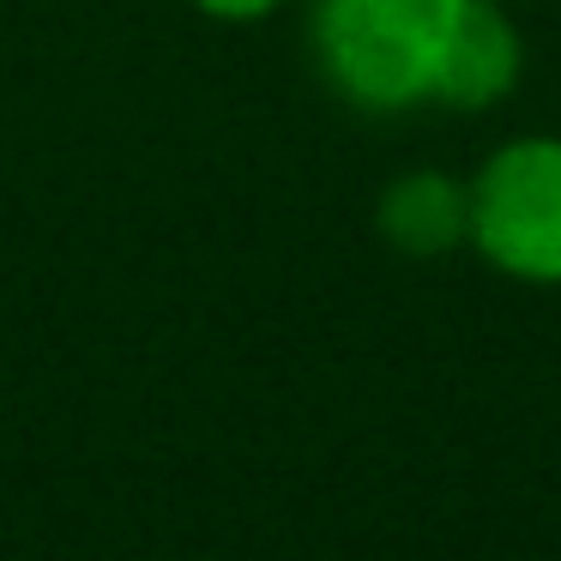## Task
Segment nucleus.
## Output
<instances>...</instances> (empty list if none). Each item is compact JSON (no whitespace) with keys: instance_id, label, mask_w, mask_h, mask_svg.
I'll list each match as a JSON object with an SVG mask.
<instances>
[{"instance_id":"obj_1","label":"nucleus","mask_w":561,"mask_h":561,"mask_svg":"<svg viewBox=\"0 0 561 561\" xmlns=\"http://www.w3.org/2000/svg\"><path fill=\"white\" fill-rule=\"evenodd\" d=\"M453 0H320L314 61L344 103L399 115L435 98Z\"/></svg>"},{"instance_id":"obj_4","label":"nucleus","mask_w":561,"mask_h":561,"mask_svg":"<svg viewBox=\"0 0 561 561\" xmlns=\"http://www.w3.org/2000/svg\"><path fill=\"white\" fill-rule=\"evenodd\" d=\"M375 230H380V242L404 260H440V254H453V248H465V230H471V187L447 170H404L380 187Z\"/></svg>"},{"instance_id":"obj_2","label":"nucleus","mask_w":561,"mask_h":561,"mask_svg":"<svg viewBox=\"0 0 561 561\" xmlns=\"http://www.w3.org/2000/svg\"><path fill=\"white\" fill-rule=\"evenodd\" d=\"M465 187V248H477V260L513 284L561 290V134L501 139Z\"/></svg>"},{"instance_id":"obj_5","label":"nucleus","mask_w":561,"mask_h":561,"mask_svg":"<svg viewBox=\"0 0 561 561\" xmlns=\"http://www.w3.org/2000/svg\"><path fill=\"white\" fill-rule=\"evenodd\" d=\"M199 19H211V25H260V19H272L284 7V0H187Z\"/></svg>"},{"instance_id":"obj_3","label":"nucleus","mask_w":561,"mask_h":561,"mask_svg":"<svg viewBox=\"0 0 561 561\" xmlns=\"http://www.w3.org/2000/svg\"><path fill=\"white\" fill-rule=\"evenodd\" d=\"M525 79V37L501 0H453L447 43L435 67V98L447 110H495Z\"/></svg>"}]
</instances>
